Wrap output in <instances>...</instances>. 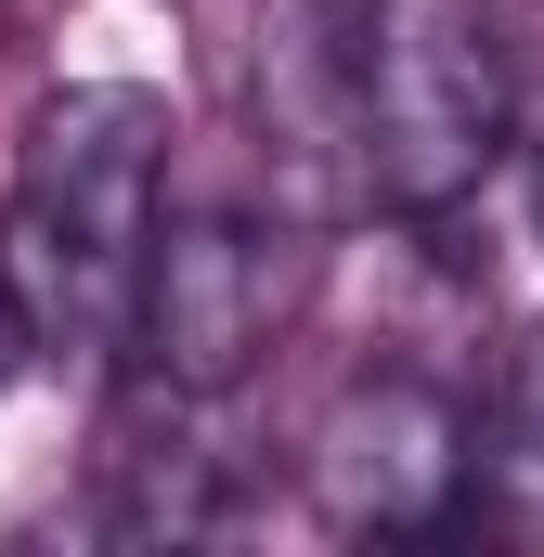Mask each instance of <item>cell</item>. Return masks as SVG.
Listing matches in <instances>:
<instances>
[{
	"mask_svg": "<svg viewBox=\"0 0 544 557\" xmlns=\"http://www.w3.org/2000/svg\"><path fill=\"white\" fill-rule=\"evenodd\" d=\"M519 143V65L493 0H363V195L441 234Z\"/></svg>",
	"mask_w": 544,
	"mask_h": 557,
	"instance_id": "2",
	"label": "cell"
},
{
	"mask_svg": "<svg viewBox=\"0 0 544 557\" xmlns=\"http://www.w3.org/2000/svg\"><path fill=\"white\" fill-rule=\"evenodd\" d=\"M247 131L285 221H363V0H247Z\"/></svg>",
	"mask_w": 544,
	"mask_h": 557,
	"instance_id": "5",
	"label": "cell"
},
{
	"mask_svg": "<svg viewBox=\"0 0 544 557\" xmlns=\"http://www.w3.org/2000/svg\"><path fill=\"white\" fill-rule=\"evenodd\" d=\"M272 324H285V234H260L247 208H156L143 273H131V324H118L143 389H182V403L247 389Z\"/></svg>",
	"mask_w": 544,
	"mask_h": 557,
	"instance_id": "3",
	"label": "cell"
},
{
	"mask_svg": "<svg viewBox=\"0 0 544 557\" xmlns=\"http://www.w3.org/2000/svg\"><path fill=\"white\" fill-rule=\"evenodd\" d=\"M13 363H26V324H13V298H0V389H13Z\"/></svg>",
	"mask_w": 544,
	"mask_h": 557,
	"instance_id": "7",
	"label": "cell"
},
{
	"mask_svg": "<svg viewBox=\"0 0 544 557\" xmlns=\"http://www.w3.org/2000/svg\"><path fill=\"white\" fill-rule=\"evenodd\" d=\"M480 480H493V506L544 532V324L532 337H506V376H493V428H480Z\"/></svg>",
	"mask_w": 544,
	"mask_h": 557,
	"instance_id": "6",
	"label": "cell"
},
{
	"mask_svg": "<svg viewBox=\"0 0 544 557\" xmlns=\"http://www.w3.org/2000/svg\"><path fill=\"white\" fill-rule=\"evenodd\" d=\"M311 506L337 519V532H363V545H428V532H454L467 519V480H480V428L467 403L441 389V376H415V363H376V376H350L324 416H311Z\"/></svg>",
	"mask_w": 544,
	"mask_h": 557,
	"instance_id": "4",
	"label": "cell"
},
{
	"mask_svg": "<svg viewBox=\"0 0 544 557\" xmlns=\"http://www.w3.org/2000/svg\"><path fill=\"white\" fill-rule=\"evenodd\" d=\"M532 208H544V169H532Z\"/></svg>",
	"mask_w": 544,
	"mask_h": 557,
	"instance_id": "8",
	"label": "cell"
},
{
	"mask_svg": "<svg viewBox=\"0 0 544 557\" xmlns=\"http://www.w3.org/2000/svg\"><path fill=\"white\" fill-rule=\"evenodd\" d=\"M156 208H169V104L143 78H78L26 117L0 208V298L26 350H118Z\"/></svg>",
	"mask_w": 544,
	"mask_h": 557,
	"instance_id": "1",
	"label": "cell"
}]
</instances>
